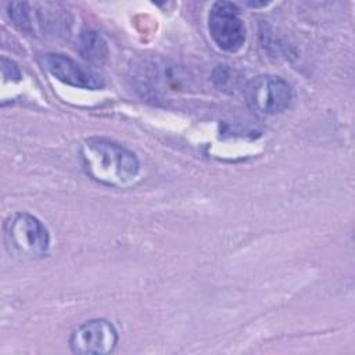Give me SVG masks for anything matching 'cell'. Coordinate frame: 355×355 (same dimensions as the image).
Instances as JSON below:
<instances>
[{
    "label": "cell",
    "mask_w": 355,
    "mask_h": 355,
    "mask_svg": "<svg viewBox=\"0 0 355 355\" xmlns=\"http://www.w3.org/2000/svg\"><path fill=\"white\" fill-rule=\"evenodd\" d=\"M80 154L87 175L103 184L125 186L139 173L137 157L108 139L90 137L85 140Z\"/></svg>",
    "instance_id": "6da1fadb"
},
{
    "label": "cell",
    "mask_w": 355,
    "mask_h": 355,
    "mask_svg": "<svg viewBox=\"0 0 355 355\" xmlns=\"http://www.w3.org/2000/svg\"><path fill=\"white\" fill-rule=\"evenodd\" d=\"M248 105L265 115L280 114L286 111L294 98L293 87L287 80L276 75H259L251 79L245 89Z\"/></svg>",
    "instance_id": "7a4b0ae2"
},
{
    "label": "cell",
    "mask_w": 355,
    "mask_h": 355,
    "mask_svg": "<svg viewBox=\"0 0 355 355\" xmlns=\"http://www.w3.org/2000/svg\"><path fill=\"white\" fill-rule=\"evenodd\" d=\"M6 240L19 255L29 258L42 257L50 245V236L46 226L33 215L15 214L4 226Z\"/></svg>",
    "instance_id": "3957f363"
},
{
    "label": "cell",
    "mask_w": 355,
    "mask_h": 355,
    "mask_svg": "<svg viewBox=\"0 0 355 355\" xmlns=\"http://www.w3.org/2000/svg\"><path fill=\"white\" fill-rule=\"evenodd\" d=\"M208 31L214 43L223 51L234 53L245 42V25L234 3L216 1L209 8Z\"/></svg>",
    "instance_id": "277c9868"
},
{
    "label": "cell",
    "mask_w": 355,
    "mask_h": 355,
    "mask_svg": "<svg viewBox=\"0 0 355 355\" xmlns=\"http://www.w3.org/2000/svg\"><path fill=\"white\" fill-rule=\"evenodd\" d=\"M118 344V331L105 319H93L78 326L71 337L69 347L73 354H111Z\"/></svg>",
    "instance_id": "5b68a950"
},
{
    "label": "cell",
    "mask_w": 355,
    "mask_h": 355,
    "mask_svg": "<svg viewBox=\"0 0 355 355\" xmlns=\"http://www.w3.org/2000/svg\"><path fill=\"white\" fill-rule=\"evenodd\" d=\"M44 68L58 80L69 86L98 90L104 86V82L98 73L83 67L78 61L60 53L43 54Z\"/></svg>",
    "instance_id": "8992f818"
},
{
    "label": "cell",
    "mask_w": 355,
    "mask_h": 355,
    "mask_svg": "<svg viewBox=\"0 0 355 355\" xmlns=\"http://www.w3.org/2000/svg\"><path fill=\"white\" fill-rule=\"evenodd\" d=\"M76 50L90 64L101 65L107 61L110 50L105 39L96 31H83L76 40Z\"/></svg>",
    "instance_id": "52a82bcc"
},
{
    "label": "cell",
    "mask_w": 355,
    "mask_h": 355,
    "mask_svg": "<svg viewBox=\"0 0 355 355\" xmlns=\"http://www.w3.org/2000/svg\"><path fill=\"white\" fill-rule=\"evenodd\" d=\"M1 72H3V78L4 80L11 78L12 80H19L21 79V71L17 67L15 62H12L11 60H7L6 57L1 58Z\"/></svg>",
    "instance_id": "ba28073f"
}]
</instances>
